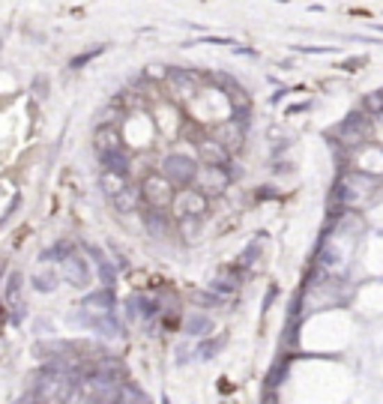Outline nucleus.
Instances as JSON below:
<instances>
[{
    "label": "nucleus",
    "instance_id": "obj_1",
    "mask_svg": "<svg viewBox=\"0 0 383 404\" xmlns=\"http://www.w3.org/2000/svg\"><path fill=\"white\" fill-rule=\"evenodd\" d=\"M171 210H174L180 219H183V216H198V219H204L207 210H210V198L204 195V192H198V189H180V192H174Z\"/></svg>",
    "mask_w": 383,
    "mask_h": 404
},
{
    "label": "nucleus",
    "instance_id": "obj_2",
    "mask_svg": "<svg viewBox=\"0 0 383 404\" xmlns=\"http://www.w3.org/2000/svg\"><path fill=\"white\" fill-rule=\"evenodd\" d=\"M195 186L198 192H204V195H221L228 186H230V171L221 168V165H201L198 174H195Z\"/></svg>",
    "mask_w": 383,
    "mask_h": 404
},
{
    "label": "nucleus",
    "instance_id": "obj_3",
    "mask_svg": "<svg viewBox=\"0 0 383 404\" xmlns=\"http://www.w3.org/2000/svg\"><path fill=\"white\" fill-rule=\"evenodd\" d=\"M75 323H81V327L99 332V336H108V339H117L123 336V323H120L114 318V311H108V315H99V311H78V315L72 318Z\"/></svg>",
    "mask_w": 383,
    "mask_h": 404
},
{
    "label": "nucleus",
    "instance_id": "obj_4",
    "mask_svg": "<svg viewBox=\"0 0 383 404\" xmlns=\"http://www.w3.org/2000/svg\"><path fill=\"white\" fill-rule=\"evenodd\" d=\"M195 174H198V165H192L189 156L174 153L162 162V177L171 186H192L195 183Z\"/></svg>",
    "mask_w": 383,
    "mask_h": 404
},
{
    "label": "nucleus",
    "instance_id": "obj_5",
    "mask_svg": "<svg viewBox=\"0 0 383 404\" xmlns=\"http://www.w3.org/2000/svg\"><path fill=\"white\" fill-rule=\"evenodd\" d=\"M141 198H147V204L153 210H168L171 201H174V186H171L162 174H153V177L144 180V186H141Z\"/></svg>",
    "mask_w": 383,
    "mask_h": 404
},
{
    "label": "nucleus",
    "instance_id": "obj_6",
    "mask_svg": "<svg viewBox=\"0 0 383 404\" xmlns=\"http://www.w3.org/2000/svg\"><path fill=\"white\" fill-rule=\"evenodd\" d=\"M60 279L69 281L72 288H87L93 281V272H90L87 258L81 255H69L66 261H60Z\"/></svg>",
    "mask_w": 383,
    "mask_h": 404
},
{
    "label": "nucleus",
    "instance_id": "obj_7",
    "mask_svg": "<svg viewBox=\"0 0 383 404\" xmlns=\"http://www.w3.org/2000/svg\"><path fill=\"white\" fill-rule=\"evenodd\" d=\"M3 300H6L9 318H13V323H18V320L24 318V309H27L24 306V276H22V272H9Z\"/></svg>",
    "mask_w": 383,
    "mask_h": 404
},
{
    "label": "nucleus",
    "instance_id": "obj_8",
    "mask_svg": "<svg viewBox=\"0 0 383 404\" xmlns=\"http://www.w3.org/2000/svg\"><path fill=\"white\" fill-rule=\"evenodd\" d=\"M246 126H249L246 120L230 117V120H225V123L216 126L213 141H219V144L225 147L228 153H234V150H240V147H243V141H246Z\"/></svg>",
    "mask_w": 383,
    "mask_h": 404
},
{
    "label": "nucleus",
    "instance_id": "obj_9",
    "mask_svg": "<svg viewBox=\"0 0 383 404\" xmlns=\"http://www.w3.org/2000/svg\"><path fill=\"white\" fill-rule=\"evenodd\" d=\"M198 159L204 162V165H221V168H225L228 159H230V153L219 144V141L204 138V141H198Z\"/></svg>",
    "mask_w": 383,
    "mask_h": 404
},
{
    "label": "nucleus",
    "instance_id": "obj_10",
    "mask_svg": "<svg viewBox=\"0 0 383 404\" xmlns=\"http://www.w3.org/2000/svg\"><path fill=\"white\" fill-rule=\"evenodd\" d=\"M126 309H129V318H141V320H153L159 311V302L153 300V297H141V294H135V297H129V302H126Z\"/></svg>",
    "mask_w": 383,
    "mask_h": 404
},
{
    "label": "nucleus",
    "instance_id": "obj_11",
    "mask_svg": "<svg viewBox=\"0 0 383 404\" xmlns=\"http://www.w3.org/2000/svg\"><path fill=\"white\" fill-rule=\"evenodd\" d=\"M81 309L99 311V315H108V311L117 309V297H114V290H111V288H102V290H96V294L84 297V306Z\"/></svg>",
    "mask_w": 383,
    "mask_h": 404
},
{
    "label": "nucleus",
    "instance_id": "obj_12",
    "mask_svg": "<svg viewBox=\"0 0 383 404\" xmlns=\"http://www.w3.org/2000/svg\"><path fill=\"white\" fill-rule=\"evenodd\" d=\"M93 147H96V153H99V156H108V153H117V150H123V144H120V135H117V129H111V126H99V129H96V141H93Z\"/></svg>",
    "mask_w": 383,
    "mask_h": 404
},
{
    "label": "nucleus",
    "instance_id": "obj_13",
    "mask_svg": "<svg viewBox=\"0 0 383 404\" xmlns=\"http://www.w3.org/2000/svg\"><path fill=\"white\" fill-rule=\"evenodd\" d=\"M144 228L150 231V237H168L171 234V219L165 210H153L150 207L144 213Z\"/></svg>",
    "mask_w": 383,
    "mask_h": 404
},
{
    "label": "nucleus",
    "instance_id": "obj_14",
    "mask_svg": "<svg viewBox=\"0 0 383 404\" xmlns=\"http://www.w3.org/2000/svg\"><path fill=\"white\" fill-rule=\"evenodd\" d=\"M111 204H114L117 213H132V210H138V204H141V189L126 183L114 198H111Z\"/></svg>",
    "mask_w": 383,
    "mask_h": 404
},
{
    "label": "nucleus",
    "instance_id": "obj_15",
    "mask_svg": "<svg viewBox=\"0 0 383 404\" xmlns=\"http://www.w3.org/2000/svg\"><path fill=\"white\" fill-rule=\"evenodd\" d=\"M99 159H102L105 174L129 177V153H126V150H117V153H108V156H99Z\"/></svg>",
    "mask_w": 383,
    "mask_h": 404
},
{
    "label": "nucleus",
    "instance_id": "obj_16",
    "mask_svg": "<svg viewBox=\"0 0 383 404\" xmlns=\"http://www.w3.org/2000/svg\"><path fill=\"white\" fill-rule=\"evenodd\" d=\"M117 404H150V398H147V392L141 387L123 380V383H120V389H117Z\"/></svg>",
    "mask_w": 383,
    "mask_h": 404
},
{
    "label": "nucleus",
    "instance_id": "obj_17",
    "mask_svg": "<svg viewBox=\"0 0 383 404\" xmlns=\"http://www.w3.org/2000/svg\"><path fill=\"white\" fill-rule=\"evenodd\" d=\"M69 255H75V242L63 240V242H54L52 249H45L42 255H39V261H42V264H52V261H66Z\"/></svg>",
    "mask_w": 383,
    "mask_h": 404
},
{
    "label": "nucleus",
    "instance_id": "obj_18",
    "mask_svg": "<svg viewBox=\"0 0 383 404\" xmlns=\"http://www.w3.org/2000/svg\"><path fill=\"white\" fill-rule=\"evenodd\" d=\"M186 332H189V336H195V339L210 336V332H213V320H210L207 315H192L186 320Z\"/></svg>",
    "mask_w": 383,
    "mask_h": 404
},
{
    "label": "nucleus",
    "instance_id": "obj_19",
    "mask_svg": "<svg viewBox=\"0 0 383 404\" xmlns=\"http://www.w3.org/2000/svg\"><path fill=\"white\" fill-rule=\"evenodd\" d=\"M57 272H36L33 279H30V285H33L39 294H52V290L57 288Z\"/></svg>",
    "mask_w": 383,
    "mask_h": 404
},
{
    "label": "nucleus",
    "instance_id": "obj_20",
    "mask_svg": "<svg viewBox=\"0 0 383 404\" xmlns=\"http://www.w3.org/2000/svg\"><path fill=\"white\" fill-rule=\"evenodd\" d=\"M237 285H240V279L237 276H225V279H213V294L216 297H230V294H237Z\"/></svg>",
    "mask_w": 383,
    "mask_h": 404
},
{
    "label": "nucleus",
    "instance_id": "obj_21",
    "mask_svg": "<svg viewBox=\"0 0 383 404\" xmlns=\"http://www.w3.org/2000/svg\"><path fill=\"white\" fill-rule=\"evenodd\" d=\"M264 237H267V234H258V240H251L249 246H246V251H243V255H240V264H243V267L255 264V258L260 255V246H264Z\"/></svg>",
    "mask_w": 383,
    "mask_h": 404
},
{
    "label": "nucleus",
    "instance_id": "obj_22",
    "mask_svg": "<svg viewBox=\"0 0 383 404\" xmlns=\"http://www.w3.org/2000/svg\"><path fill=\"white\" fill-rule=\"evenodd\" d=\"M126 186V177H117V174H102V189H105V195L114 198L120 189Z\"/></svg>",
    "mask_w": 383,
    "mask_h": 404
},
{
    "label": "nucleus",
    "instance_id": "obj_23",
    "mask_svg": "<svg viewBox=\"0 0 383 404\" xmlns=\"http://www.w3.org/2000/svg\"><path fill=\"white\" fill-rule=\"evenodd\" d=\"M180 231H183L186 240H195L198 231H201V219L198 216H183V219H180Z\"/></svg>",
    "mask_w": 383,
    "mask_h": 404
},
{
    "label": "nucleus",
    "instance_id": "obj_24",
    "mask_svg": "<svg viewBox=\"0 0 383 404\" xmlns=\"http://www.w3.org/2000/svg\"><path fill=\"white\" fill-rule=\"evenodd\" d=\"M362 108L371 111V114H383V90H377V93H368L366 99H362Z\"/></svg>",
    "mask_w": 383,
    "mask_h": 404
},
{
    "label": "nucleus",
    "instance_id": "obj_25",
    "mask_svg": "<svg viewBox=\"0 0 383 404\" xmlns=\"http://www.w3.org/2000/svg\"><path fill=\"white\" fill-rule=\"evenodd\" d=\"M219 345H221V341H204V345L195 350V357H198V359H210V357H213V353L219 350Z\"/></svg>",
    "mask_w": 383,
    "mask_h": 404
},
{
    "label": "nucleus",
    "instance_id": "obj_26",
    "mask_svg": "<svg viewBox=\"0 0 383 404\" xmlns=\"http://www.w3.org/2000/svg\"><path fill=\"white\" fill-rule=\"evenodd\" d=\"M99 52H102V48H93V52H87V54H81V57H75V60H72V69H78V66H84V63H87V60H90V57H96Z\"/></svg>",
    "mask_w": 383,
    "mask_h": 404
},
{
    "label": "nucleus",
    "instance_id": "obj_27",
    "mask_svg": "<svg viewBox=\"0 0 383 404\" xmlns=\"http://www.w3.org/2000/svg\"><path fill=\"white\" fill-rule=\"evenodd\" d=\"M189 359V348L183 345V348H177V366H183V362Z\"/></svg>",
    "mask_w": 383,
    "mask_h": 404
},
{
    "label": "nucleus",
    "instance_id": "obj_28",
    "mask_svg": "<svg viewBox=\"0 0 383 404\" xmlns=\"http://www.w3.org/2000/svg\"><path fill=\"white\" fill-rule=\"evenodd\" d=\"M276 297H279V290H276V288H269V294H267V300H264V311H267L269 306H273V300H276Z\"/></svg>",
    "mask_w": 383,
    "mask_h": 404
},
{
    "label": "nucleus",
    "instance_id": "obj_29",
    "mask_svg": "<svg viewBox=\"0 0 383 404\" xmlns=\"http://www.w3.org/2000/svg\"><path fill=\"white\" fill-rule=\"evenodd\" d=\"M162 404H171V398H168V396H162Z\"/></svg>",
    "mask_w": 383,
    "mask_h": 404
},
{
    "label": "nucleus",
    "instance_id": "obj_30",
    "mask_svg": "<svg viewBox=\"0 0 383 404\" xmlns=\"http://www.w3.org/2000/svg\"><path fill=\"white\" fill-rule=\"evenodd\" d=\"M0 276H3V261H0Z\"/></svg>",
    "mask_w": 383,
    "mask_h": 404
},
{
    "label": "nucleus",
    "instance_id": "obj_31",
    "mask_svg": "<svg viewBox=\"0 0 383 404\" xmlns=\"http://www.w3.org/2000/svg\"><path fill=\"white\" fill-rule=\"evenodd\" d=\"M27 404H42V401H39V398H36V401H27Z\"/></svg>",
    "mask_w": 383,
    "mask_h": 404
}]
</instances>
